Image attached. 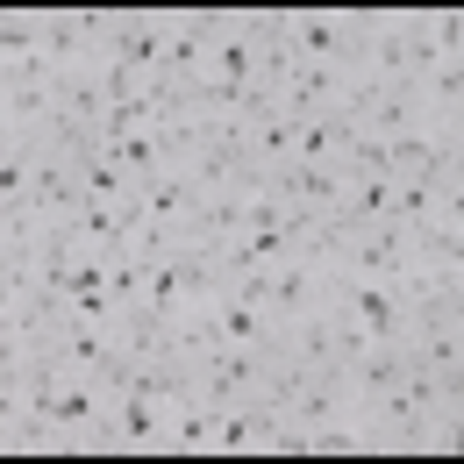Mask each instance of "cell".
Wrapping results in <instances>:
<instances>
[{
	"mask_svg": "<svg viewBox=\"0 0 464 464\" xmlns=\"http://www.w3.org/2000/svg\"><path fill=\"white\" fill-rule=\"evenodd\" d=\"M208 336L229 350H272L279 343V322L265 314V300L250 293V279H222L208 293Z\"/></svg>",
	"mask_w": 464,
	"mask_h": 464,
	"instance_id": "3957f363",
	"label": "cell"
},
{
	"mask_svg": "<svg viewBox=\"0 0 464 464\" xmlns=\"http://www.w3.org/2000/svg\"><path fill=\"white\" fill-rule=\"evenodd\" d=\"M293 129H300V121H293L286 108L257 101V108L243 115V129H236V143H243V165H250V172H286V165H293Z\"/></svg>",
	"mask_w": 464,
	"mask_h": 464,
	"instance_id": "277c9868",
	"label": "cell"
},
{
	"mask_svg": "<svg viewBox=\"0 0 464 464\" xmlns=\"http://www.w3.org/2000/svg\"><path fill=\"white\" fill-rule=\"evenodd\" d=\"M357 7H293L279 14V51H293L300 64H350L357 58Z\"/></svg>",
	"mask_w": 464,
	"mask_h": 464,
	"instance_id": "7a4b0ae2",
	"label": "cell"
},
{
	"mask_svg": "<svg viewBox=\"0 0 464 464\" xmlns=\"http://www.w3.org/2000/svg\"><path fill=\"white\" fill-rule=\"evenodd\" d=\"M329 286H336V265H329L322 250H286L272 272H257V279H250V293L265 300V314H272L279 329L307 322L314 307H329Z\"/></svg>",
	"mask_w": 464,
	"mask_h": 464,
	"instance_id": "6da1fadb",
	"label": "cell"
},
{
	"mask_svg": "<svg viewBox=\"0 0 464 464\" xmlns=\"http://www.w3.org/2000/svg\"><path fill=\"white\" fill-rule=\"evenodd\" d=\"M293 165H357V121L350 115H307L293 129Z\"/></svg>",
	"mask_w": 464,
	"mask_h": 464,
	"instance_id": "5b68a950",
	"label": "cell"
}]
</instances>
